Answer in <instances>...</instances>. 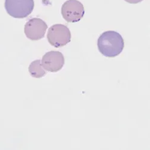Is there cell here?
<instances>
[{
  "mask_svg": "<svg viewBox=\"0 0 150 150\" xmlns=\"http://www.w3.org/2000/svg\"><path fill=\"white\" fill-rule=\"evenodd\" d=\"M4 7L11 17L23 19L28 16L34 10V0H5Z\"/></svg>",
  "mask_w": 150,
  "mask_h": 150,
  "instance_id": "cell-2",
  "label": "cell"
},
{
  "mask_svg": "<svg viewBox=\"0 0 150 150\" xmlns=\"http://www.w3.org/2000/svg\"><path fill=\"white\" fill-rule=\"evenodd\" d=\"M43 67L49 72H57L64 65V57L59 51H50L46 53L42 59Z\"/></svg>",
  "mask_w": 150,
  "mask_h": 150,
  "instance_id": "cell-6",
  "label": "cell"
},
{
  "mask_svg": "<svg viewBox=\"0 0 150 150\" xmlns=\"http://www.w3.org/2000/svg\"><path fill=\"white\" fill-rule=\"evenodd\" d=\"M47 38L51 45L55 47H61L71 41V33L67 26L62 24H55L49 28Z\"/></svg>",
  "mask_w": 150,
  "mask_h": 150,
  "instance_id": "cell-3",
  "label": "cell"
},
{
  "mask_svg": "<svg viewBox=\"0 0 150 150\" xmlns=\"http://www.w3.org/2000/svg\"><path fill=\"white\" fill-rule=\"evenodd\" d=\"M28 71L31 76L35 78H41L45 76L46 73L40 59L33 61L28 67Z\"/></svg>",
  "mask_w": 150,
  "mask_h": 150,
  "instance_id": "cell-7",
  "label": "cell"
},
{
  "mask_svg": "<svg viewBox=\"0 0 150 150\" xmlns=\"http://www.w3.org/2000/svg\"><path fill=\"white\" fill-rule=\"evenodd\" d=\"M61 14L67 22L75 23L82 19L85 9L83 4L78 0H68L62 6Z\"/></svg>",
  "mask_w": 150,
  "mask_h": 150,
  "instance_id": "cell-4",
  "label": "cell"
},
{
  "mask_svg": "<svg viewBox=\"0 0 150 150\" xmlns=\"http://www.w3.org/2000/svg\"><path fill=\"white\" fill-rule=\"evenodd\" d=\"M47 29L46 23L40 18H32L25 25L24 33L28 39L39 40L43 38Z\"/></svg>",
  "mask_w": 150,
  "mask_h": 150,
  "instance_id": "cell-5",
  "label": "cell"
},
{
  "mask_svg": "<svg viewBox=\"0 0 150 150\" xmlns=\"http://www.w3.org/2000/svg\"><path fill=\"white\" fill-rule=\"evenodd\" d=\"M97 46L99 52L108 58H114L119 55L124 47L122 36L114 31L103 33L98 39Z\"/></svg>",
  "mask_w": 150,
  "mask_h": 150,
  "instance_id": "cell-1",
  "label": "cell"
},
{
  "mask_svg": "<svg viewBox=\"0 0 150 150\" xmlns=\"http://www.w3.org/2000/svg\"><path fill=\"white\" fill-rule=\"evenodd\" d=\"M143 0H125V1H126L130 4H137L139 3H141Z\"/></svg>",
  "mask_w": 150,
  "mask_h": 150,
  "instance_id": "cell-8",
  "label": "cell"
}]
</instances>
